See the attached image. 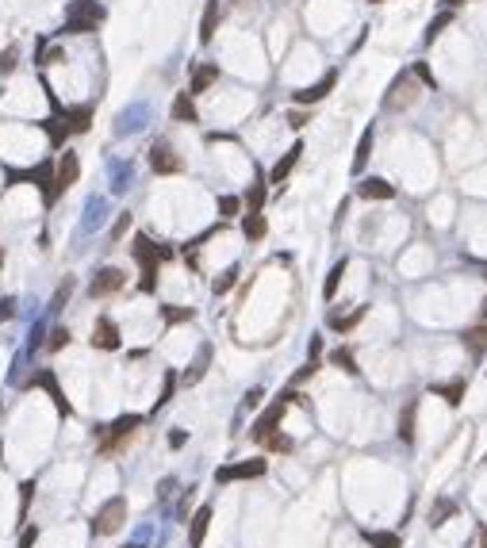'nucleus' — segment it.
Returning a JSON list of instances; mask_svg holds the SVG:
<instances>
[{
	"instance_id": "1",
	"label": "nucleus",
	"mask_w": 487,
	"mask_h": 548,
	"mask_svg": "<svg viewBox=\"0 0 487 548\" xmlns=\"http://www.w3.org/2000/svg\"><path fill=\"white\" fill-rule=\"evenodd\" d=\"M104 23V8L96 0H73L66 12V35H92Z\"/></svg>"
},
{
	"instance_id": "2",
	"label": "nucleus",
	"mask_w": 487,
	"mask_h": 548,
	"mask_svg": "<svg viewBox=\"0 0 487 548\" xmlns=\"http://www.w3.org/2000/svg\"><path fill=\"white\" fill-rule=\"evenodd\" d=\"M135 261H139L142 265V292H153L158 288V265H161V249L158 245H153L150 238H146V234H139V238H135Z\"/></svg>"
},
{
	"instance_id": "3",
	"label": "nucleus",
	"mask_w": 487,
	"mask_h": 548,
	"mask_svg": "<svg viewBox=\"0 0 487 548\" xmlns=\"http://www.w3.org/2000/svg\"><path fill=\"white\" fill-rule=\"evenodd\" d=\"M123 521H127V498L116 495V498H108V502L96 510L92 529H96L100 537H111V533H119V529H123Z\"/></svg>"
},
{
	"instance_id": "4",
	"label": "nucleus",
	"mask_w": 487,
	"mask_h": 548,
	"mask_svg": "<svg viewBox=\"0 0 487 548\" xmlns=\"http://www.w3.org/2000/svg\"><path fill=\"white\" fill-rule=\"evenodd\" d=\"M418 100V85H415V73H403V77H395L392 93L384 96V108L387 111H403L411 108V104Z\"/></svg>"
},
{
	"instance_id": "5",
	"label": "nucleus",
	"mask_w": 487,
	"mask_h": 548,
	"mask_svg": "<svg viewBox=\"0 0 487 548\" xmlns=\"http://www.w3.org/2000/svg\"><path fill=\"white\" fill-rule=\"evenodd\" d=\"M269 472V460L265 456H254V460H242V464H226V468L215 472L219 484H234V479H257Z\"/></svg>"
},
{
	"instance_id": "6",
	"label": "nucleus",
	"mask_w": 487,
	"mask_h": 548,
	"mask_svg": "<svg viewBox=\"0 0 487 548\" xmlns=\"http://www.w3.org/2000/svg\"><path fill=\"white\" fill-rule=\"evenodd\" d=\"M123 284H127V276L119 273V268H100L96 280L88 284V296H92V299H108V296H116Z\"/></svg>"
},
{
	"instance_id": "7",
	"label": "nucleus",
	"mask_w": 487,
	"mask_h": 548,
	"mask_svg": "<svg viewBox=\"0 0 487 548\" xmlns=\"http://www.w3.org/2000/svg\"><path fill=\"white\" fill-rule=\"evenodd\" d=\"M288 399H291V391L284 399H277V403L269 406V411L261 414V418L254 422V441H265L269 433H277V426H280V418H284V411H288Z\"/></svg>"
},
{
	"instance_id": "8",
	"label": "nucleus",
	"mask_w": 487,
	"mask_h": 548,
	"mask_svg": "<svg viewBox=\"0 0 487 548\" xmlns=\"http://www.w3.org/2000/svg\"><path fill=\"white\" fill-rule=\"evenodd\" d=\"M77 173H81V161H77V153L66 150L62 153V161H58V173H54V200H58L66 188L77 184Z\"/></svg>"
},
{
	"instance_id": "9",
	"label": "nucleus",
	"mask_w": 487,
	"mask_h": 548,
	"mask_svg": "<svg viewBox=\"0 0 487 548\" xmlns=\"http://www.w3.org/2000/svg\"><path fill=\"white\" fill-rule=\"evenodd\" d=\"M150 169H153V173H161V177L181 173V158H177V150H173L169 142H153V150H150Z\"/></svg>"
},
{
	"instance_id": "10",
	"label": "nucleus",
	"mask_w": 487,
	"mask_h": 548,
	"mask_svg": "<svg viewBox=\"0 0 487 548\" xmlns=\"http://www.w3.org/2000/svg\"><path fill=\"white\" fill-rule=\"evenodd\" d=\"M92 345H96V349H108V353L123 345V338H119V326L111 322L108 315L96 318V326H92Z\"/></svg>"
},
{
	"instance_id": "11",
	"label": "nucleus",
	"mask_w": 487,
	"mask_h": 548,
	"mask_svg": "<svg viewBox=\"0 0 487 548\" xmlns=\"http://www.w3.org/2000/svg\"><path fill=\"white\" fill-rule=\"evenodd\" d=\"M142 426V418H139V414H127V418H119V422H111V426H108V437H104V453H108V448H116L119 445V441H123V437H131V433L135 430H139Z\"/></svg>"
},
{
	"instance_id": "12",
	"label": "nucleus",
	"mask_w": 487,
	"mask_h": 548,
	"mask_svg": "<svg viewBox=\"0 0 487 548\" xmlns=\"http://www.w3.org/2000/svg\"><path fill=\"white\" fill-rule=\"evenodd\" d=\"M334 85H338V73H327L319 85L299 88V93H296V104H299V108H307V104H315V100H322V96H330V88H334Z\"/></svg>"
},
{
	"instance_id": "13",
	"label": "nucleus",
	"mask_w": 487,
	"mask_h": 548,
	"mask_svg": "<svg viewBox=\"0 0 487 548\" xmlns=\"http://www.w3.org/2000/svg\"><path fill=\"white\" fill-rule=\"evenodd\" d=\"M357 196L361 200H392L395 196V188L384 181V177H369V181H361L357 184Z\"/></svg>"
},
{
	"instance_id": "14",
	"label": "nucleus",
	"mask_w": 487,
	"mask_h": 548,
	"mask_svg": "<svg viewBox=\"0 0 487 548\" xmlns=\"http://www.w3.org/2000/svg\"><path fill=\"white\" fill-rule=\"evenodd\" d=\"M299 153H303V146L296 142V146H291V150L277 161V165H273V173H269V181H273V184H284V181H288V173L299 165Z\"/></svg>"
},
{
	"instance_id": "15",
	"label": "nucleus",
	"mask_w": 487,
	"mask_h": 548,
	"mask_svg": "<svg viewBox=\"0 0 487 548\" xmlns=\"http://www.w3.org/2000/svg\"><path fill=\"white\" fill-rule=\"evenodd\" d=\"M242 234H246L249 242H261L265 234H269V219H265V211H249V215L242 219Z\"/></svg>"
},
{
	"instance_id": "16",
	"label": "nucleus",
	"mask_w": 487,
	"mask_h": 548,
	"mask_svg": "<svg viewBox=\"0 0 487 548\" xmlns=\"http://www.w3.org/2000/svg\"><path fill=\"white\" fill-rule=\"evenodd\" d=\"M211 529V506H200L196 518H192V533H188V544L192 548H204V537Z\"/></svg>"
},
{
	"instance_id": "17",
	"label": "nucleus",
	"mask_w": 487,
	"mask_h": 548,
	"mask_svg": "<svg viewBox=\"0 0 487 548\" xmlns=\"http://www.w3.org/2000/svg\"><path fill=\"white\" fill-rule=\"evenodd\" d=\"M460 338H465V349H468L472 357H483V353H487V322L472 326V330H465Z\"/></svg>"
},
{
	"instance_id": "18",
	"label": "nucleus",
	"mask_w": 487,
	"mask_h": 548,
	"mask_svg": "<svg viewBox=\"0 0 487 548\" xmlns=\"http://www.w3.org/2000/svg\"><path fill=\"white\" fill-rule=\"evenodd\" d=\"M66 127H69V135H81V130H88L92 127V108H69L66 111Z\"/></svg>"
},
{
	"instance_id": "19",
	"label": "nucleus",
	"mask_w": 487,
	"mask_h": 548,
	"mask_svg": "<svg viewBox=\"0 0 487 548\" xmlns=\"http://www.w3.org/2000/svg\"><path fill=\"white\" fill-rule=\"evenodd\" d=\"M364 315H369V307H353V310H349V315H334V318H330V330H338V334H349V330H353V326L361 322Z\"/></svg>"
},
{
	"instance_id": "20",
	"label": "nucleus",
	"mask_w": 487,
	"mask_h": 548,
	"mask_svg": "<svg viewBox=\"0 0 487 548\" xmlns=\"http://www.w3.org/2000/svg\"><path fill=\"white\" fill-rule=\"evenodd\" d=\"M215 27H219V0H207V12H204V20H200V43H211Z\"/></svg>"
},
{
	"instance_id": "21",
	"label": "nucleus",
	"mask_w": 487,
	"mask_h": 548,
	"mask_svg": "<svg viewBox=\"0 0 487 548\" xmlns=\"http://www.w3.org/2000/svg\"><path fill=\"white\" fill-rule=\"evenodd\" d=\"M364 544L369 548H403L399 533H384V529H369V533H364Z\"/></svg>"
},
{
	"instance_id": "22",
	"label": "nucleus",
	"mask_w": 487,
	"mask_h": 548,
	"mask_svg": "<svg viewBox=\"0 0 487 548\" xmlns=\"http://www.w3.org/2000/svg\"><path fill=\"white\" fill-rule=\"evenodd\" d=\"M453 514H457V502H453V498H437L434 510H430V526L441 529V526H445V518H453Z\"/></svg>"
},
{
	"instance_id": "23",
	"label": "nucleus",
	"mask_w": 487,
	"mask_h": 548,
	"mask_svg": "<svg viewBox=\"0 0 487 548\" xmlns=\"http://www.w3.org/2000/svg\"><path fill=\"white\" fill-rule=\"evenodd\" d=\"M207 364H211V345H200L196 361H192V368H188V372H184V383H196L200 376L207 372Z\"/></svg>"
},
{
	"instance_id": "24",
	"label": "nucleus",
	"mask_w": 487,
	"mask_h": 548,
	"mask_svg": "<svg viewBox=\"0 0 487 548\" xmlns=\"http://www.w3.org/2000/svg\"><path fill=\"white\" fill-rule=\"evenodd\" d=\"M39 383H43V388L50 391V399L58 403V411H62V414H69V403H66V395H62V388H58V380H54V372H39Z\"/></svg>"
},
{
	"instance_id": "25",
	"label": "nucleus",
	"mask_w": 487,
	"mask_h": 548,
	"mask_svg": "<svg viewBox=\"0 0 487 548\" xmlns=\"http://www.w3.org/2000/svg\"><path fill=\"white\" fill-rule=\"evenodd\" d=\"M173 119L181 123H196V108H192V93H181L173 100Z\"/></svg>"
},
{
	"instance_id": "26",
	"label": "nucleus",
	"mask_w": 487,
	"mask_h": 548,
	"mask_svg": "<svg viewBox=\"0 0 487 548\" xmlns=\"http://www.w3.org/2000/svg\"><path fill=\"white\" fill-rule=\"evenodd\" d=\"M215 77H219L215 65H204V69H196V77H192V96H196V93H207V88L215 85Z\"/></svg>"
},
{
	"instance_id": "27",
	"label": "nucleus",
	"mask_w": 487,
	"mask_h": 548,
	"mask_svg": "<svg viewBox=\"0 0 487 548\" xmlns=\"http://www.w3.org/2000/svg\"><path fill=\"white\" fill-rule=\"evenodd\" d=\"M434 391H437V395H441V399H445V403H449V406H457L460 399H465V380L441 383V388H434Z\"/></svg>"
},
{
	"instance_id": "28",
	"label": "nucleus",
	"mask_w": 487,
	"mask_h": 548,
	"mask_svg": "<svg viewBox=\"0 0 487 548\" xmlns=\"http://www.w3.org/2000/svg\"><path fill=\"white\" fill-rule=\"evenodd\" d=\"M415 411H418L415 403L403 406V418H399V437L403 441H415Z\"/></svg>"
},
{
	"instance_id": "29",
	"label": "nucleus",
	"mask_w": 487,
	"mask_h": 548,
	"mask_svg": "<svg viewBox=\"0 0 487 548\" xmlns=\"http://www.w3.org/2000/svg\"><path fill=\"white\" fill-rule=\"evenodd\" d=\"M369 150H372V130H364V135H361V146H357V153H353V173H361V169H364V161H369Z\"/></svg>"
},
{
	"instance_id": "30",
	"label": "nucleus",
	"mask_w": 487,
	"mask_h": 548,
	"mask_svg": "<svg viewBox=\"0 0 487 548\" xmlns=\"http://www.w3.org/2000/svg\"><path fill=\"white\" fill-rule=\"evenodd\" d=\"M342 273H345V261H338L334 268H330V276H327V284H322V296L327 299H334V292H338V284H342Z\"/></svg>"
},
{
	"instance_id": "31",
	"label": "nucleus",
	"mask_w": 487,
	"mask_h": 548,
	"mask_svg": "<svg viewBox=\"0 0 487 548\" xmlns=\"http://www.w3.org/2000/svg\"><path fill=\"white\" fill-rule=\"evenodd\" d=\"M261 445H265V453H291V437H284V433H269Z\"/></svg>"
},
{
	"instance_id": "32",
	"label": "nucleus",
	"mask_w": 487,
	"mask_h": 548,
	"mask_svg": "<svg viewBox=\"0 0 487 548\" xmlns=\"http://www.w3.org/2000/svg\"><path fill=\"white\" fill-rule=\"evenodd\" d=\"M449 23H453V8H445V12H437V15H434V23L426 27V39H437L445 27H449Z\"/></svg>"
},
{
	"instance_id": "33",
	"label": "nucleus",
	"mask_w": 487,
	"mask_h": 548,
	"mask_svg": "<svg viewBox=\"0 0 487 548\" xmlns=\"http://www.w3.org/2000/svg\"><path fill=\"white\" fill-rule=\"evenodd\" d=\"M330 361L342 368L345 376H353V372H357V361H353V353H349V349H334V353H330Z\"/></svg>"
},
{
	"instance_id": "34",
	"label": "nucleus",
	"mask_w": 487,
	"mask_h": 548,
	"mask_svg": "<svg viewBox=\"0 0 487 548\" xmlns=\"http://www.w3.org/2000/svg\"><path fill=\"white\" fill-rule=\"evenodd\" d=\"M238 211H242V200H238V196H223V200H219V215H223V219H234Z\"/></svg>"
},
{
	"instance_id": "35",
	"label": "nucleus",
	"mask_w": 487,
	"mask_h": 548,
	"mask_svg": "<svg viewBox=\"0 0 487 548\" xmlns=\"http://www.w3.org/2000/svg\"><path fill=\"white\" fill-rule=\"evenodd\" d=\"M246 207H249V211H261V207H265V184H254V188L246 192Z\"/></svg>"
},
{
	"instance_id": "36",
	"label": "nucleus",
	"mask_w": 487,
	"mask_h": 548,
	"mask_svg": "<svg viewBox=\"0 0 487 548\" xmlns=\"http://www.w3.org/2000/svg\"><path fill=\"white\" fill-rule=\"evenodd\" d=\"M234 280H238V265H231L223 276H219V280H215V292H219V296H223V292H231Z\"/></svg>"
},
{
	"instance_id": "37",
	"label": "nucleus",
	"mask_w": 487,
	"mask_h": 548,
	"mask_svg": "<svg viewBox=\"0 0 487 548\" xmlns=\"http://www.w3.org/2000/svg\"><path fill=\"white\" fill-rule=\"evenodd\" d=\"M161 315H165V322H188L192 310L188 307H161Z\"/></svg>"
},
{
	"instance_id": "38",
	"label": "nucleus",
	"mask_w": 487,
	"mask_h": 548,
	"mask_svg": "<svg viewBox=\"0 0 487 548\" xmlns=\"http://www.w3.org/2000/svg\"><path fill=\"white\" fill-rule=\"evenodd\" d=\"M15 58H20V46H8V50L0 54V73H12L15 69Z\"/></svg>"
},
{
	"instance_id": "39",
	"label": "nucleus",
	"mask_w": 487,
	"mask_h": 548,
	"mask_svg": "<svg viewBox=\"0 0 487 548\" xmlns=\"http://www.w3.org/2000/svg\"><path fill=\"white\" fill-rule=\"evenodd\" d=\"M46 345H50V353H58L62 345H69V330H54V334H50V341H46Z\"/></svg>"
},
{
	"instance_id": "40",
	"label": "nucleus",
	"mask_w": 487,
	"mask_h": 548,
	"mask_svg": "<svg viewBox=\"0 0 487 548\" xmlns=\"http://www.w3.org/2000/svg\"><path fill=\"white\" fill-rule=\"evenodd\" d=\"M411 73H415V81H422V85H434V77H430V65H426V62H415V69H411Z\"/></svg>"
},
{
	"instance_id": "41",
	"label": "nucleus",
	"mask_w": 487,
	"mask_h": 548,
	"mask_svg": "<svg viewBox=\"0 0 487 548\" xmlns=\"http://www.w3.org/2000/svg\"><path fill=\"white\" fill-rule=\"evenodd\" d=\"M69 292H73V280H66V284L58 288V296H54V310H62V303L69 299Z\"/></svg>"
},
{
	"instance_id": "42",
	"label": "nucleus",
	"mask_w": 487,
	"mask_h": 548,
	"mask_svg": "<svg viewBox=\"0 0 487 548\" xmlns=\"http://www.w3.org/2000/svg\"><path fill=\"white\" fill-rule=\"evenodd\" d=\"M303 123H307V116H299V111H291V116H288V127H291V130H299Z\"/></svg>"
},
{
	"instance_id": "43",
	"label": "nucleus",
	"mask_w": 487,
	"mask_h": 548,
	"mask_svg": "<svg viewBox=\"0 0 487 548\" xmlns=\"http://www.w3.org/2000/svg\"><path fill=\"white\" fill-rule=\"evenodd\" d=\"M127 226H131V215H123V219H119V223H116V231H111V238H119V234H123Z\"/></svg>"
},
{
	"instance_id": "44",
	"label": "nucleus",
	"mask_w": 487,
	"mask_h": 548,
	"mask_svg": "<svg viewBox=\"0 0 487 548\" xmlns=\"http://www.w3.org/2000/svg\"><path fill=\"white\" fill-rule=\"evenodd\" d=\"M184 441H188V437H184V433H169V445H173V448H181Z\"/></svg>"
},
{
	"instance_id": "45",
	"label": "nucleus",
	"mask_w": 487,
	"mask_h": 548,
	"mask_svg": "<svg viewBox=\"0 0 487 548\" xmlns=\"http://www.w3.org/2000/svg\"><path fill=\"white\" fill-rule=\"evenodd\" d=\"M457 4H465V0H441V8H457Z\"/></svg>"
},
{
	"instance_id": "46",
	"label": "nucleus",
	"mask_w": 487,
	"mask_h": 548,
	"mask_svg": "<svg viewBox=\"0 0 487 548\" xmlns=\"http://www.w3.org/2000/svg\"><path fill=\"white\" fill-rule=\"evenodd\" d=\"M483 322H487V299H483Z\"/></svg>"
},
{
	"instance_id": "47",
	"label": "nucleus",
	"mask_w": 487,
	"mask_h": 548,
	"mask_svg": "<svg viewBox=\"0 0 487 548\" xmlns=\"http://www.w3.org/2000/svg\"><path fill=\"white\" fill-rule=\"evenodd\" d=\"M483 548H487V537H483Z\"/></svg>"
},
{
	"instance_id": "48",
	"label": "nucleus",
	"mask_w": 487,
	"mask_h": 548,
	"mask_svg": "<svg viewBox=\"0 0 487 548\" xmlns=\"http://www.w3.org/2000/svg\"><path fill=\"white\" fill-rule=\"evenodd\" d=\"M372 4H380V0H372Z\"/></svg>"
},
{
	"instance_id": "49",
	"label": "nucleus",
	"mask_w": 487,
	"mask_h": 548,
	"mask_svg": "<svg viewBox=\"0 0 487 548\" xmlns=\"http://www.w3.org/2000/svg\"><path fill=\"white\" fill-rule=\"evenodd\" d=\"M0 261H4V257H0Z\"/></svg>"
}]
</instances>
